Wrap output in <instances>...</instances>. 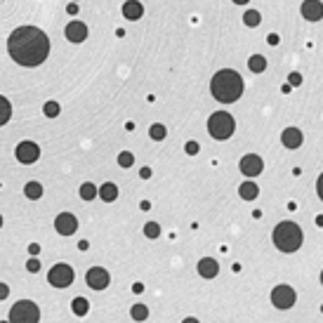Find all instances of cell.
Instances as JSON below:
<instances>
[{"label": "cell", "mask_w": 323, "mask_h": 323, "mask_svg": "<svg viewBox=\"0 0 323 323\" xmlns=\"http://www.w3.org/2000/svg\"><path fill=\"white\" fill-rule=\"evenodd\" d=\"M7 52L19 66H40L50 54V38L36 26H19L7 38Z\"/></svg>", "instance_id": "6da1fadb"}, {"label": "cell", "mask_w": 323, "mask_h": 323, "mask_svg": "<svg viewBox=\"0 0 323 323\" xmlns=\"http://www.w3.org/2000/svg\"><path fill=\"white\" fill-rule=\"evenodd\" d=\"M210 92L222 104H234L243 95V78L234 69H222L210 80Z\"/></svg>", "instance_id": "7a4b0ae2"}, {"label": "cell", "mask_w": 323, "mask_h": 323, "mask_svg": "<svg viewBox=\"0 0 323 323\" xmlns=\"http://www.w3.org/2000/svg\"><path fill=\"white\" fill-rule=\"evenodd\" d=\"M302 241H304V234H302V229L295 222H281L274 229V246L281 252H295V250H300Z\"/></svg>", "instance_id": "3957f363"}, {"label": "cell", "mask_w": 323, "mask_h": 323, "mask_svg": "<svg viewBox=\"0 0 323 323\" xmlns=\"http://www.w3.org/2000/svg\"><path fill=\"white\" fill-rule=\"evenodd\" d=\"M234 130H236V120H234L231 113H226V111H217V113H213V116L208 118V132L219 142L229 140V137L234 135Z\"/></svg>", "instance_id": "277c9868"}, {"label": "cell", "mask_w": 323, "mask_h": 323, "mask_svg": "<svg viewBox=\"0 0 323 323\" xmlns=\"http://www.w3.org/2000/svg\"><path fill=\"white\" fill-rule=\"evenodd\" d=\"M10 323H38L40 321V309L38 304L31 300H19L14 302V307L10 309Z\"/></svg>", "instance_id": "5b68a950"}, {"label": "cell", "mask_w": 323, "mask_h": 323, "mask_svg": "<svg viewBox=\"0 0 323 323\" xmlns=\"http://www.w3.org/2000/svg\"><path fill=\"white\" fill-rule=\"evenodd\" d=\"M295 302H297V292H295V288L286 286V283H281V286H276L271 290V304L276 309H290V307H295Z\"/></svg>", "instance_id": "8992f818"}, {"label": "cell", "mask_w": 323, "mask_h": 323, "mask_svg": "<svg viewBox=\"0 0 323 323\" xmlns=\"http://www.w3.org/2000/svg\"><path fill=\"white\" fill-rule=\"evenodd\" d=\"M47 281L52 283L54 288H69L73 283V269L69 264H54L50 274H47Z\"/></svg>", "instance_id": "52a82bcc"}, {"label": "cell", "mask_w": 323, "mask_h": 323, "mask_svg": "<svg viewBox=\"0 0 323 323\" xmlns=\"http://www.w3.org/2000/svg\"><path fill=\"white\" fill-rule=\"evenodd\" d=\"M14 156H17V161L24 163V165H31L40 158V146L36 144V142H22V144H17V151H14Z\"/></svg>", "instance_id": "ba28073f"}, {"label": "cell", "mask_w": 323, "mask_h": 323, "mask_svg": "<svg viewBox=\"0 0 323 323\" xmlns=\"http://www.w3.org/2000/svg\"><path fill=\"white\" fill-rule=\"evenodd\" d=\"M238 168H241V173H243L250 179V177H257V175H262L264 163H262V158H259V156H255V153H248V156H243V158H241Z\"/></svg>", "instance_id": "9c48e42d"}, {"label": "cell", "mask_w": 323, "mask_h": 323, "mask_svg": "<svg viewBox=\"0 0 323 323\" xmlns=\"http://www.w3.org/2000/svg\"><path fill=\"white\" fill-rule=\"evenodd\" d=\"M87 286L92 288V290H104V288H108V281H111V276H108L107 269H102V267H92V269L87 271Z\"/></svg>", "instance_id": "30bf717a"}, {"label": "cell", "mask_w": 323, "mask_h": 323, "mask_svg": "<svg viewBox=\"0 0 323 323\" xmlns=\"http://www.w3.org/2000/svg\"><path fill=\"white\" fill-rule=\"evenodd\" d=\"M54 229H57L62 236H71L75 229H78V219H75L71 213H59L57 219H54Z\"/></svg>", "instance_id": "8fae6325"}, {"label": "cell", "mask_w": 323, "mask_h": 323, "mask_svg": "<svg viewBox=\"0 0 323 323\" xmlns=\"http://www.w3.org/2000/svg\"><path fill=\"white\" fill-rule=\"evenodd\" d=\"M300 10H302V17L309 19V22H319V19H323V2L321 0H304Z\"/></svg>", "instance_id": "7c38bea8"}, {"label": "cell", "mask_w": 323, "mask_h": 323, "mask_svg": "<svg viewBox=\"0 0 323 323\" xmlns=\"http://www.w3.org/2000/svg\"><path fill=\"white\" fill-rule=\"evenodd\" d=\"M66 38L71 40V43H83L87 38V26L83 22H71L66 24Z\"/></svg>", "instance_id": "4fadbf2b"}, {"label": "cell", "mask_w": 323, "mask_h": 323, "mask_svg": "<svg viewBox=\"0 0 323 323\" xmlns=\"http://www.w3.org/2000/svg\"><path fill=\"white\" fill-rule=\"evenodd\" d=\"M281 142L286 149H300L302 146V132L297 128H286L281 135Z\"/></svg>", "instance_id": "5bb4252c"}, {"label": "cell", "mask_w": 323, "mask_h": 323, "mask_svg": "<svg viewBox=\"0 0 323 323\" xmlns=\"http://www.w3.org/2000/svg\"><path fill=\"white\" fill-rule=\"evenodd\" d=\"M198 274H201L203 279H215L217 274H219V264H217L213 257H203L198 262Z\"/></svg>", "instance_id": "9a60e30c"}, {"label": "cell", "mask_w": 323, "mask_h": 323, "mask_svg": "<svg viewBox=\"0 0 323 323\" xmlns=\"http://www.w3.org/2000/svg\"><path fill=\"white\" fill-rule=\"evenodd\" d=\"M142 14H144V5H142L140 0H128V2L123 5V17L130 19V22H137Z\"/></svg>", "instance_id": "2e32d148"}, {"label": "cell", "mask_w": 323, "mask_h": 323, "mask_svg": "<svg viewBox=\"0 0 323 323\" xmlns=\"http://www.w3.org/2000/svg\"><path fill=\"white\" fill-rule=\"evenodd\" d=\"M238 194H241V198H243V201H255V198H257L259 196V186L255 182H243L241 184V186H238Z\"/></svg>", "instance_id": "e0dca14e"}, {"label": "cell", "mask_w": 323, "mask_h": 323, "mask_svg": "<svg viewBox=\"0 0 323 323\" xmlns=\"http://www.w3.org/2000/svg\"><path fill=\"white\" fill-rule=\"evenodd\" d=\"M99 198L107 201V203H113V201L118 198V186H116L113 182L102 184V186H99Z\"/></svg>", "instance_id": "ac0fdd59"}, {"label": "cell", "mask_w": 323, "mask_h": 323, "mask_svg": "<svg viewBox=\"0 0 323 323\" xmlns=\"http://www.w3.org/2000/svg\"><path fill=\"white\" fill-rule=\"evenodd\" d=\"M248 69L252 71V73H262L264 69H267V59L262 57V54H252L248 59Z\"/></svg>", "instance_id": "d6986e66"}, {"label": "cell", "mask_w": 323, "mask_h": 323, "mask_svg": "<svg viewBox=\"0 0 323 323\" xmlns=\"http://www.w3.org/2000/svg\"><path fill=\"white\" fill-rule=\"evenodd\" d=\"M24 194H26V198H31V201H38V198L43 196V184L40 182H29L26 186H24Z\"/></svg>", "instance_id": "ffe728a7"}, {"label": "cell", "mask_w": 323, "mask_h": 323, "mask_svg": "<svg viewBox=\"0 0 323 323\" xmlns=\"http://www.w3.org/2000/svg\"><path fill=\"white\" fill-rule=\"evenodd\" d=\"M12 118V104L10 99H5L2 95H0V128L7 123V120Z\"/></svg>", "instance_id": "44dd1931"}, {"label": "cell", "mask_w": 323, "mask_h": 323, "mask_svg": "<svg viewBox=\"0 0 323 323\" xmlns=\"http://www.w3.org/2000/svg\"><path fill=\"white\" fill-rule=\"evenodd\" d=\"M78 194H80V198H83V201H92V198L99 194V189L92 182H85V184H80Z\"/></svg>", "instance_id": "7402d4cb"}, {"label": "cell", "mask_w": 323, "mask_h": 323, "mask_svg": "<svg viewBox=\"0 0 323 323\" xmlns=\"http://www.w3.org/2000/svg\"><path fill=\"white\" fill-rule=\"evenodd\" d=\"M71 307H73L75 316H85V314L90 312V302H87L85 297H75V300L71 302Z\"/></svg>", "instance_id": "603a6c76"}, {"label": "cell", "mask_w": 323, "mask_h": 323, "mask_svg": "<svg viewBox=\"0 0 323 323\" xmlns=\"http://www.w3.org/2000/svg\"><path fill=\"white\" fill-rule=\"evenodd\" d=\"M259 22H262V14H259L257 10H248L246 14H243V24H246V26H250V29L259 26Z\"/></svg>", "instance_id": "cb8c5ba5"}, {"label": "cell", "mask_w": 323, "mask_h": 323, "mask_svg": "<svg viewBox=\"0 0 323 323\" xmlns=\"http://www.w3.org/2000/svg\"><path fill=\"white\" fill-rule=\"evenodd\" d=\"M165 135H168V130H165V125H161V123H156V125H151L149 130V137L153 142H163L165 140Z\"/></svg>", "instance_id": "d4e9b609"}, {"label": "cell", "mask_w": 323, "mask_h": 323, "mask_svg": "<svg viewBox=\"0 0 323 323\" xmlns=\"http://www.w3.org/2000/svg\"><path fill=\"white\" fill-rule=\"evenodd\" d=\"M130 316H132L135 321H146V319H149V309H146L144 304H135V307L130 309Z\"/></svg>", "instance_id": "484cf974"}, {"label": "cell", "mask_w": 323, "mask_h": 323, "mask_svg": "<svg viewBox=\"0 0 323 323\" xmlns=\"http://www.w3.org/2000/svg\"><path fill=\"white\" fill-rule=\"evenodd\" d=\"M43 113H45V116H47V118H57V116L62 113V107H59L57 102H52V99H50V102H45Z\"/></svg>", "instance_id": "4316f807"}, {"label": "cell", "mask_w": 323, "mask_h": 323, "mask_svg": "<svg viewBox=\"0 0 323 323\" xmlns=\"http://www.w3.org/2000/svg\"><path fill=\"white\" fill-rule=\"evenodd\" d=\"M144 234H146V238H158L161 236V226L156 222H146L144 224Z\"/></svg>", "instance_id": "83f0119b"}, {"label": "cell", "mask_w": 323, "mask_h": 323, "mask_svg": "<svg viewBox=\"0 0 323 323\" xmlns=\"http://www.w3.org/2000/svg\"><path fill=\"white\" fill-rule=\"evenodd\" d=\"M118 165H120V168H132V165H135V156H132L130 151L118 153Z\"/></svg>", "instance_id": "f1b7e54d"}, {"label": "cell", "mask_w": 323, "mask_h": 323, "mask_svg": "<svg viewBox=\"0 0 323 323\" xmlns=\"http://www.w3.org/2000/svg\"><path fill=\"white\" fill-rule=\"evenodd\" d=\"M184 151H186L189 156H196V153H198V144H196V142H186V144H184Z\"/></svg>", "instance_id": "f546056e"}, {"label": "cell", "mask_w": 323, "mask_h": 323, "mask_svg": "<svg viewBox=\"0 0 323 323\" xmlns=\"http://www.w3.org/2000/svg\"><path fill=\"white\" fill-rule=\"evenodd\" d=\"M26 269L31 271V274H36V271H40V262H38V259L33 257V259H29V262H26Z\"/></svg>", "instance_id": "4dcf8cb0"}, {"label": "cell", "mask_w": 323, "mask_h": 323, "mask_svg": "<svg viewBox=\"0 0 323 323\" xmlns=\"http://www.w3.org/2000/svg\"><path fill=\"white\" fill-rule=\"evenodd\" d=\"M288 85H292V87L302 85V75L300 73H290V75H288Z\"/></svg>", "instance_id": "1f68e13d"}, {"label": "cell", "mask_w": 323, "mask_h": 323, "mask_svg": "<svg viewBox=\"0 0 323 323\" xmlns=\"http://www.w3.org/2000/svg\"><path fill=\"white\" fill-rule=\"evenodd\" d=\"M7 295H10V288L5 283H0V300H7Z\"/></svg>", "instance_id": "d6a6232c"}, {"label": "cell", "mask_w": 323, "mask_h": 323, "mask_svg": "<svg viewBox=\"0 0 323 323\" xmlns=\"http://www.w3.org/2000/svg\"><path fill=\"white\" fill-rule=\"evenodd\" d=\"M316 191H319V198L323 201V173H321V177H319V182H316Z\"/></svg>", "instance_id": "836d02e7"}, {"label": "cell", "mask_w": 323, "mask_h": 323, "mask_svg": "<svg viewBox=\"0 0 323 323\" xmlns=\"http://www.w3.org/2000/svg\"><path fill=\"white\" fill-rule=\"evenodd\" d=\"M267 43H269V45H279V36H276V33H269V36H267Z\"/></svg>", "instance_id": "e575fe53"}, {"label": "cell", "mask_w": 323, "mask_h": 323, "mask_svg": "<svg viewBox=\"0 0 323 323\" xmlns=\"http://www.w3.org/2000/svg\"><path fill=\"white\" fill-rule=\"evenodd\" d=\"M29 252H31L33 257H36V255L40 252V246H38V243H31V246H29Z\"/></svg>", "instance_id": "d590c367"}, {"label": "cell", "mask_w": 323, "mask_h": 323, "mask_svg": "<svg viewBox=\"0 0 323 323\" xmlns=\"http://www.w3.org/2000/svg\"><path fill=\"white\" fill-rule=\"evenodd\" d=\"M140 177H142V179H149V177H151V168H142Z\"/></svg>", "instance_id": "8d00e7d4"}, {"label": "cell", "mask_w": 323, "mask_h": 323, "mask_svg": "<svg viewBox=\"0 0 323 323\" xmlns=\"http://www.w3.org/2000/svg\"><path fill=\"white\" fill-rule=\"evenodd\" d=\"M66 12H69V14H78V5H75V2H71V5L66 7Z\"/></svg>", "instance_id": "74e56055"}, {"label": "cell", "mask_w": 323, "mask_h": 323, "mask_svg": "<svg viewBox=\"0 0 323 323\" xmlns=\"http://www.w3.org/2000/svg\"><path fill=\"white\" fill-rule=\"evenodd\" d=\"M132 290H135V292H144V286H142V283H135V286H132Z\"/></svg>", "instance_id": "f35d334b"}, {"label": "cell", "mask_w": 323, "mask_h": 323, "mask_svg": "<svg viewBox=\"0 0 323 323\" xmlns=\"http://www.w3.org/2000/svg\"><path fill=\"white\" fill-rule=\"evenodd\" d=\"M87 246H90L87 241H80V243H78V248H80V250H87Z\"/></svg>", "instance_id": "ab89813d"}, {"label": "cell", "mask_w": 323, "mask_h": 323, "mask_svg": "<svg viewBox=\"0 0 323 323\" xmlns=\"http://www.w3.org/2000/svg\"><path fill=\"white\" fill-rule=\"evenodd\" d=\"M231 2H236V5H248L250 0H231Z\"/></svg>", "instance_id": "60d3db41"}, {"label": "cell", "mask_w": 323, "mask_h": 323, "mask_svg": "<svg viewBox=\"0 0 323 323\" xmlns=\"http://www.w3.org/2000/svg\"><path fill=\"white\" fill-rule=\"evenodd\" d=\"M316 224H319V226H323V215H319V217H316Z\"/></svg>", "instance_id": "b9f144b4"}, {"label": "cell", "mask_w": 323, "mask_h": 323, "mask_svg": "<svg viewBox=\"0 0 323 323\" xmlns=\"http://www.w3.org/2000/svg\"><path fill=\"white\" fill-rule=\"evenodd\" d=\"M182 323H198V321H196V319H191V316H189V319H184Z\"/></svg>", "instance_id": "7bdbcfd3"}, {"label": "cell", "mask_w": 323, "mask_h": 323, "mask_svg": "<svg viewBox=\"0 0 323 323\" xmlns=\"http://www.w3.org/2000/svg\"><path fill=\"white\" fill-rule=\"evenodd\" d=\"M0 226H2V215H0Z\"/></svg>", "instance_id": "ee69618b"}, {"label": "cell", "mask_w": 323, "mask_h": 323, "mask_svg": "<svg viewBox=\"0 0 323 323\" xmlns=\"http://www.w3.org/2000/svg\"><path fill=\"white\" fill-rule=\"evenodd\" d=\"M321 283H323V271H321Z\"/></svg>", "instance_id": "f6af8a7d"}, {"label": "cell", "mask_w": 323, "mask_h": 323, "mask_svg": "<svg viewBox=\"0 0 323 323\" xmlns=\"http://www.w3.org/2000/svg\"><path fill=\"white\" fill-rule=\"evenodd\" d=\"M0 323H10V321H0Z\"/></svg>", "instance_id": "bcb514c9"}, {"label": "cell", "mask_w": 323, "mask_h": 323, "mask_svg": "<svg viewBox=\"0 0 323 323\" xmlns=\"http://www.w3.org/2000/svg\"><path fill=\"white\" fill-rule=\"evenodd\" d=\"M73 2H75V0H73Z\"/></svg>", "instance_id": "7dc6e473"}]
</instances>
